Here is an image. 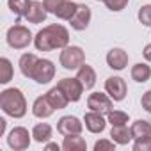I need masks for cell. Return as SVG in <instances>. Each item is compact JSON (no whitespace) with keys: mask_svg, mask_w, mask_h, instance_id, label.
Wrapping results in <instances>:
<instances>
[{"mask_svg":"<svg viewBox=\"0 0 151 151\" xmlns=\"http://www.w3.org/2000/svg\"><path fill=\"white\" fill-rule=\"evenodd\" d=\"M133 151H151V139H139L133 142Z\"/></svg>","mask_w":151,"mask_h":151,"instance_id":"cell-31","label":"cell"},{"mask_svg":"<svg viewBox=\"0 0 151 151\" xmlns=\"http://www.w3.org/2000/svg\"><path fill=\"white\" fill-rule=\"evenodd\" d=\"M62 146H59V144H55V142H46V146H45V149H60Z\"/></svg>","mask_w":151,"mask_h":151,"instance_id":"cell-35","label":"cell"},{"mask_svg":"<svg viewBox=\"0 0 151 151\" xmlns=\"http://www.w3.org/2000/svg\"><path fill=\"white\" fill-rule=\"evenodd\" d=\"M107 121L112 124V126H121V124H126L128 123V114L123 112V110H110L107 114Z\"/></svg>","mask_w":151,"mask_h":151,"instance_id":"cell-27","label":"cell"},{"mask_svg":"<svg viewBox=\"0 0 151 151\" xmlns=\"http://www.w3.org/2000/svg\"><path fill=\"white\" fill-rule=\"evenodd\" d=\"M59 62H60V66L64 69L75 71L86 62V53H84V50L80 46H73V45L69 46L68 45L66 48H62V52L59 55Z\"/></svg>","mask_w":151,"mask_h":151,"instance_id":"cell-3","label":"cell"},{"mask_svg":"<svg viewBox=\"0 0 151 151\" xmlns=\"http://www.w3.org/2000/svg\"><path fill=\"white\" fill-rule=\"evenodd\" d=\"M46 16H48V11H46L45 4L39 2V0H32V2H30V7H29V11H27V14H25L27 22H29V23H43V22L46 20Z\"/></svg>","mask_w":151,"mask_h":151,"instance_id":"cell-14","label":"cell"},{"mask_svg":"<svg viewBox=\"0 0 151 151\" xmlns=\"http://www.w3.org/2000/svg\"><path fill=\"white\" fill-rule=\"evenodd\" d=\"M139 22L142 23V25H146V27H151V6L147 4V6H142L140 9H139Z\"/></svg>","mask_w":151,"mask_h":151,"instance_id":"cell-29","label":"cell"},{"mask_svg":"<svg viewBox=\"0 0 151 151\" xmlns=\"http://www.w3.org/2000/svg\"><path fill=\"white\" fill-rule=\"evenodd\" d=\"M55 77V66L52 60L48 59H39L36 68H34V73H32V80L45 86V84H50Z\"/></svg>","mask_w":151,"mask_h":151,"instance_id":"cell-6","label":"cell"},{"mask_svg":"<svg viewBox=\"0 0 151 151\" xmlns=\"http://www.w3.org/2000/svg\"><path fill=\"white\" fill-rule=\"evenodd\" d=\"M53 110H55V109H53V105L48 101L46 94L36 98L34 103H32V114H34L36 117H39V119H46V117H50V116L53 114Z\"/></svg>","mask_w":151,"mask_h":151,"instance_id":"cell-15","label":"cell"},{"mask_svg":"<svg viewBox=\"0 0 151 151\" xmlns=\"http://www.w3.org/2000/svg\"><path fill=\"white\" fill-rule=\"evenodd\" d=\"M52 133H53V130H52V126H50L48 123H37V124L32 128V139H34L36 142H39V144L48 142V140L52 139Z\"/></svg>","mask_w":151,"mask_h":151,"instance_id":"cell-21","label":"cell"},{"mask_svg":"<svg viewBox=\"0 0 151 151\" xmlns=\"http://www.w3.org/2000/svg\"><path fill=\"white\" fill-rule=\"evenodd\" d=\"M46 98H48V101L53 105V109L55 110H60V109H66V105L69 103V100L66 98V94L55 86V87H52L48 93H46Z\"/></svg>","mask_w":151,"mask_h":151,"instance_id":"cell-20","label":"cell"},{"mask_svg":"<svg viewBox=\"0 0 151 151\" xmlns=\"http://www.w3.org/2000/svg\"><path fill=\"white\" fill-rule=\"evenodd\" d=\"M30 137H32V133H29L27 128L14 126L7 135V144L14 151H23V149H27L30 146Z\"/></svg>","mask_w":151,"mask_h":151,"instance_id":"cell-7","label":"cell"},{"mask_svg":"<svg viewBox=\"0 0 151 151\" xmlns=\"http://www.w3.org/2000/svg\"><path fill=\"white\" fill-rule=\"evenodd\" d=\"M57 87L66 94V98L69 100V103H77L80 101L82 94H84V84L78 78H60L57 82Z\"/></svg>","mask_w":151,"mask_h":151,"instance_id":"cell-5","label":"cell"},{"mask_svg":"<svg viewBox=\"0 0 151 151\" xmlns=\"http://www.w3.org/2000/svg\"><path fill=\"white\" fill-rule=\"evenodd\" d=\"M77 78L84 84L86 89H93V87L96 86V71H94L93 66H89V64L84 62V64L77 69Z\"/></svg>","mask_w":151,"mask_h":151,"instance_id":"cell-16","label":"cell"},{"mask_svg":"<svg viewBox=\"0 0 151 151\" xmlns=\"http://www.w3.org/2000/svg\"><path fill=\"white\" fill-rule=\"evenodd\" d=\"M77 7H78V4H75L73 2V0H66V2L53 13L57 18H60V20H71V16L75 14V13H77Z\"/></svg>","mask_w":151,"mask_h":151,"instance_id":"cell-26","label":"cell"},{"mask_svg":"<svg viewBox=\"0 0 151 151\" xmlns=\"http://www.w3.org/2000/svg\"><path fill=\"white\" fill-rule=\"evenodd\" d=\"M37 60H39V59H37V55H34V53H23V55L20 57L18 66H20V71H22L23 77L32 78V73H34V68H36Z\"/></svg>","mask_w":151,"mask_h":151,"instance_id":"cell-19","label":"cell"},{"mask_svg":"<svg viewBox=\"0 0 151 151\" xmlns=\"http://www.w3.org/2000/svg\"><path fill=\"white\" fill-rule=\"evenodd\" d=\"M30 43H34V36L32 32L25 27V25H13L7 30V45L14 50H23L27 48Z\"/></svg>","mask_w":151,"mask_h":151,"instance_id":"cell-4","label":"cell"},{"mask_svg":"<svg viewBox=\"0 0 151 151\" xmlns=\"http://www.w3.org/2000/svg\"><path fill=\"white\" fill-rule=\"evenodd\" d=\"M69 45V32L64 25L52 23L45 29H41L34 36V46L39 52H52L57 48H66Z\"/></svg>","mask_w":151,"mask_h":151,"instance_id":"cell-1","label":"cell"},{"mask_svg":"<svg viewBox=\"0 0 151 151\" xmlns=\"http://www.w3.org/2000/svg\"><path fill=\"white\" fill-rule=\"evenodd\" d=\"M30 2L32 0H7V6H9L11 13L16 18H22V16L27 14V11L30 7Z\"/></svg>","mask_w":151,"mask_h":151,"instance_id":"cell-25","label":"cell"},{"mask_svg":"<svg viewBox=\"0 0 151 151\" xmlns=\"http://www.w3.org/2000/svg\"><path fill=\"white\" fill-rule=\"evenodd\" d=\"M140 105H142V109H144L146 112H149V114H151V89H149V91H146V93L142 94Z\"/></svg>","mask_w":151,"mask_h":151,"instance_id":"cell-33","label":"cell"},{"mask_svg":"<svg viewBox=\"0 0 151 151\" xmlns=\"http://www.w3.org/2000/svg\"><path fill=\"white\" fill-rule=\"evenodd\" d=\"M64 2H66V0H43V4H45V7H46L48 13H55Z\"/></svg>","mask_w":151,"mask_h":151,"instance_id":"cell-32","label":"cell"},{"mask_svg":"<svg viewBox=\"0 0 151 151\" xmlns=\"http://www.w3.org/2000/svg\"><path fill=\"white\" fill-rule=\"evenodd\" d=\"M84 123L77 116H62L57 121V132L60 135H75V133H82Z\"/></svg>","mask_w":151,"mask_h":151,"instance_id":"cell-9","label":"cell"},{"mask_svg":"<svg viewBox=\"0 0 151 151\" xmlns=\"http://www.w3.org/2000/svg\"><path fill=\"white\" fill-rule=\"evenodd\" d=\"M6 132V119H0V133Z\"/></svg>","mask_w":151,"mask_h":151,"instance_id":"cell-36","label":"cell"},{"mask_svg":"<svg viewBox=\"0 0 151 151\" xmlns=\"http://www.w3.org/2000/svg\"><path fill=\"white\" fill-rule=\"evenodd\" d=\"M96 2H100V0H96ZM101 2H103V0H101Z\"/></svg>","mask_w":151,"mask_h":151,"instance_id":"cell-37","label":"cell"},{"mask_svg":"<svg viewBox=\"0 0 151 151\" xmlns=\"http://www.w3.org/2000/svg\"><path fill=\"white\" fill-rule=\"evenodd\" d=\"M128 2H130V0H103V4L107 6V9L112 11V13L123 11V9L128 6Z\"/></svg>","mask_w":151,"mask_h":151,"instance_id":"cell-28","label":"cell"},{"mask_svg":"<svg viewBox=\"0 0 151 151\" xmlns=\"http://www.w3.org/2000/svg\"><path fill=\"white\" fill-rule=\"evenodd\" d=\"M14 77V68L11 64V60L7 57H2L0 59V84H9Z\"/></svg>","mask_w":151,"mask_h":151,"instance_id":"cell-24","label":"cell"},{"mask_svg":"<svg viewBox=\"0 0 151 151\" xmlns=\"http://www.w3.org/2000/svg\"><path fill=\"white\" fill-rule=\"evenodd\" d=\"M0 109L9 117L22 119L27 114V100L20 89L9 87L0 93Z\"/></svg>","mask_w":151,"mask_h":151,"instance_id":"cell-2","label":"cell"},{"mask_svg":"<svg viewBox=\"0 0 151 151\" xmlns=\"http://www.w3.org/2000/svg\"><path fill=\"white\" fill-rule=\"evenodd\" d=\"M91 16H93V14H91V7L86 6V4H78L77 13H75V14L71 16V20H69L71 29L78 30V32L86 30V29L89 27V23H91Z\"/></svg>","mask_w":151,"mask_h":151,"instance_id":"cell-11","label":"cell"},{"mask_svg":"<svg viewBox=\"0 0 151 151\" xmlns=\"http://www.w3.org/2000/svg\"><path fill=\"white\" fill-rule=\"evenodd\" d=\"M149 78H151V66H147L146 62H137L132 68V80H135L139 84H144Z\"/></svg>","mask_w":151,"mask_h":151,"instance_id":"cell-23","label":"cell"},{"mask_svg":"<svg viewBox=\"0 0 151 151\" xmlns=\"http://www.w3.org/2000/svg\"><path fill=\"white\" fill-rule=\"evenodd\" d=\"M130 132H132L133 140H139V139H151V123L146 121V119H137V121L130 126Z\"/></svg>","mask_w":151,"mask_h":151,"instance_id":"cell-18","label":"cell"},{"mask_svg":"<svg viewBox=\"0 0 151 151\" xmlns=\"http://www.w3.org/2000/svg\"><path fill=\"white\" fill-rule=\"evenodd\" d=\"M116 149V142L109 139H100L94 142V151H112Z\"/></svg>","mask_w":151,"mask_h":151,"instance_id":"cell-30","label":"cell"},{"mask_svg":"<svg viewBox=\"0 0 151 151\" xmlns=\"http://www.w3.org/2000/svg\"><path fill=\"white\" fill-rule=\"evenodd\" d=\"M105 93L114 100V101H123L126 98V93H128V87H126V82L121 78V77H109L105 80Z\"/></svg>","mask_w":151,"mask_h":151,"instance_id":"cell-8","label":"cell"},{"mask_svg":"<svg viewBox=\"0 0 151 151\" xmlns=\"http://www.w3.org/2000/svg\"><path fill=\"white\" fill-rule=\"evenodd\" d=\"M84 123H86V128L91 132V133H101L107 126V117L105 114L101 112H94V110H89L86 116H84Z\"/></svg>","mask_w":151,"mask_h":151,"instance_id":"cell-12","label":"cell"},{"mask_svg":"<svg viewBox=\"0 0 151 151\" xmlns=\"http://www.w3.org/2000/svg\"><path fill=\"white\" fill-rule=\"evenodd\" d=\"M110 139H112L116 144L124 146V144H128L133 137H132L130 128H128L126 124H121V126H112V130H110Z\"/></svg>","mask_w":151,"mask_h":151,"instance_id":"cell-22","label":"cell"},{"mask_svg":"<svg viewBox=\"0 0 151 151\" xmlns=\"http://www.w3.org/2000/svg\"><path fill=\"white\" fill-rule=\"evenodd\" d=\"M107 64L110 69L123 71L128 66V53L123 48H110L107 53Z\"/></svg>","mask_w":151,"mask_h":151,"instance_id":"cell-13","label":"cell"},{"mask_svg":"<svg viewBox=\"0 0 151 151\" xmlns=\"http://www.w3.org/2000/svg\"><path fill=\"white\" fill-rule=\"evenodd\" d=\"M62 149H64V151H86V149H87V142H86L84 137H80V133L64 135Z\"/></svg>","mask_w":151,"mask_h":151,"instance_id":"cell-17","label":"cell"},{"mask_svg":"<svg viewBox=\"0 0 151 151\" xmlns=\"http://www.w3.org/2000/svg\"><path fill=\"white\" fill-rule=\"evenodd\" d=\"M112 98L109 94H103V93H91L89 98H87V107L89 110H94V112H101V114H109L112 110Z\"/></svg>","mask_w":151,"mask_h":151,"instance_id":"cell-10","label":"cell"},{"mask_svg":"<svg viewBox=\"0 0 151 151\" xmlns=\"http://www.w3.org/2000/svg\"><path fill=\"white\" fill-rule=\"evenodd\" d=\"M142 55H144V59H146L147 62H151V43L144 46V50H142Z\"/></svg>","mask_w":151,"mask_h":151,"instance_id":"cell-34","label":"cell"}]
</instances>
